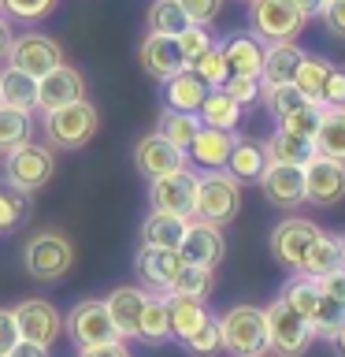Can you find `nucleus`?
I'll use <instances>...</instances> for the list:
<instances>
[{"mask_svg": "<svg viewBox=\"0 0 345 357\" xmlns=\"http://www.w3.org/2000/svg\"><path fill=\"white\" fill-rule=\"evenodd\" d=\"M41 134H45V145L52 153H78L86 149L89 142L97 138L100 130V112L93 100H71L63 108H52V112H41Z\"/></svg>", "mask_w": 345, "mask_h": 357, "instance_id": "nucleus-1", "label": "nucleus"}, {"mask_svg": "<svg viewBox=\"0 0 345 357\" xmlns=\"http://www.w3.org/2000/svg\"><path fill=\"white\" fill-rule=\"evenodd\" d=\"M241 208V183L227 167H208L204 175H197V201H193V220L204 223H230Z\"/></svg>", "mask_w": 345, "mask_h": 357, "instance_id": "nucleus-2", "label": "nucleus"}, {"mask_svg": "<svg viewBox=\"0 0 345 357\" xmlns=\"http://www.w3.org/2000/svg\"><path fill=\"white\" fill-rule=\"evenodd\" d=\"M74 264V245L63 231H38L33 238L22 245V268H26L30 279L38 283H56L71 272Z\"/></svg>", "mask_w": 345, "mask_h": 357, "instance_id": "nucleus-3", "label": "nucleus"}, {"mask_svg": "<svg viewBox=\"0 0 345 357\" xmlns=\"http://www.w3.org/2000/svg\"><path fill=\"white\" fill-rule=\"evenodd\" d=\"M219 339L230 357H260L267 354V320L256 305H230L219 317Z\"/></svg>", "mask_w": 345, "mask_h": 357, "instance_id": "nucleus-4", "label": "nucleus"}, {"mask_svg": "<svg viewBox=\"0 0 345 357\" xmlns=\"http://www.w3.org/2000/svg\"><path fill=\"white\" fill-rule=\"evenodd\" d=\"M4 175L8 186L22 190V194H33V190L49 186L56 175V153L41 142H22L11 153H4Z\"/></svg>", "mask_w": 345, "mask_h": 357, "instance_id": "nucleus-5", "label": "nucleus"}, {"mask_svg": "<svg viewBox=\"0 0 345 357\" xmlns=\"http://www.w3.org/2000/svg\"><path fill=\"white\" fill-rule=\"evenodd\" d=\"M264 320H267V350L275 357H300L312 346V324L294 312L282 298H275L271 305L264 309Z\"/></svg>", "mask_w": 345, "mask_h": 357, "instance_id": "nucleus-6", "label": "nucleus"}, {"mask_svg": "<svg viewBox=\"0 0 345 357\" xmlns=\"http://www.w3.org/2000/svg\"><path fill=\"white\" fill-rule=\"evenodd\" d=\"M308 15L294 0H249V26L264 41H294Z\"/></svg>", "mask_w": 345, "mask_h": 357, "instance_id": "nucleus-7", "label": "nucleus"}, {"mask_svg": "<svg viewBox=\"0 0 345 357\" xmlns=\"http://www.w3.org/2000/svg\"><path fill=\"white\" fill-rule=\"evenodd\" d=\"M63 331L74 339L78 350H86V346H100V342H111L119 339L115 324H111L108 317V305L104 298H86L78 301V305L71 309V317L63 320Z\"/></svg>", "mask_w": 345, "mask_h": 357, "instance_id": "nucleus-8", "label": "nucleus"}, {"mask_svg": "<svg viewBox=\"0 0 345 357\" xmlns=\"http://www.w3.org/2000/svg\"><path fill=\"white\" fill-rule=\"evenodd\" d=\"M193 201H197V175L189 167L152 178V186H149V208L152 212L193 220Z\"/></svg>", "mask_w": 345, "mask_h": 357, "instance_id": "nucleus-9", "label": "nucleus"}, {"mask_svg": "<svg viewBox=\"0 0 345 357\" xmlns=\"http://www.w3.org/2000/svg\"><path fill=\"white\" fill-rule=\"evenodd\" d=\"M11 317H15L19 339H26V342L52 346V342L63 335V317H60V309H56L52 301H45V298H22L19 305L11 309Z\"/></svg>", "mask_w": 345, "mask_h": 357, "instance_id": "nucleus-10", "label": "nucleus"}, {"mask_svg": "<svg viewBox=\"0 0 345 357\" xmlns=\"http://www.w3.org/2000/svg\"><path fill=\"white\" fill-rule=\"evenodd\" d=\"M8 63L33 75V78H41V75H49L52 67L63 63V49L56 38H49V33H33V30L15 33V41H11V49H8Z\"/></svg>", "mask_w": 345, "mask_h": 357, "instance_id": "nucleus-11", "label": "nucleus"}, {"mask_svg": "<svg viewBox=\"0 0 345 357\" xmlns=\"http://www.w3.org/2000/svg\"><path fill=\"white\" fill-rule=\"evenodd\" d=\"M305 172V201L319 208H330L345 197V164L330 160V156H312V160L300 167Z\"/></svg>", "mask_w": 345, "mask_h": 357, "instance_id": "nucleus-12", "label": "nucleus"}, {"mask_svg": "<svg viewBox=\"0 0 345 357\" xmlns=\"http://www.w3.org/2000/svg\"><path fill=\"white\" fill-rule=\"evenodd\" d=\"M316 234H319V227L312 220L289 216L271 231V257L286 268V272H300L305 253H308V245L316 242Z\"/></svg>", "mask_w": 345, "mask_h": 357, "instance_id": "nucleus-13", "label": "nucleus"}, {"mask_svg": "<svg viewBox=\"0 0 345 357\" xmlns=\"http://www.w3.org/2000/svg\"><path fill=\"white\" fill-rule=\"evenodd\" d=\"M227 253V238H223V227L216 223H204V220H189L186 223V234L178 242V257L186 264H197V268H216Z\"/></svg>", "mask_w": 345, "mask_h": 357, "instance_id": "nucleus-14", "label": "nucleus"}, {"mask_svg": "<svg viewBox=\"0 0 345 357\" xmlns=\"http://www.w3.org/2000/svg\"><path fill=\"white\" fill-rule=\"evenodd\" d=\"M134 164H138V172L152 183V178H160V175L182 172L189 164V156H186V149H178V145H171L167 138H160V134H145V138L134 145Z\"/></svg>", "mask_w": 345, "mask_h": 357, "instance_id": "nucleus-15", "label": "nucleus"}, {"mask_svg": "<svg viewBox=\"0 0 345 357\" xmlns=\"http://www.w3.org/2000/svg\"><path fill=\"white\" fill-rule=\"evenodd\" d=\"M86 97V75L71 63H60L52 67L49 75L38 78V108L41 112H52V108H63L71 100H82Z\"/></svg>", "mask_w": 345, "mask_h": 357, "instance_id": "nucleus-16", "label": "nucleus"}, {"mask_svg": "<svg viewBox=\"0 0 345 357\" xmlns=\"http://www.w3.org/2000/svg\"><path fill=\"white\" fill-rule=\"evenodd\" d=\"M260 190L275 208L294 212L305 205V172L294 164H267L260 175Z\"/></svg>", "mask_w": 345, "mask_h": 357, "instance_id": "nucleus-17", "label": "nucleus"}, {"mask_svg": "<svg viewBox=\"0 0 345 357\" xmlns=\"http://www.w3.org/2000/svg\"><path fill=\"white\" fill-rule=\"evenodd\" d=\"M182 257L178 250H156V245H141L138 257H134V268H138L141 283L152 290V294H167L175 283V275L182 272Z\"/></svg>", "mask_w": 345, "mask_h": 357, "instance_id": "nucleus-18", "label": "nucleus"}, {"mask_svg": "<svg viewBox=\"0 0 345 357\" xmlns=\"http://www.w3.org/2000/svg\"><path fill=\"white\" fill-rule=\"evenodd\" d=\"M145 301H149V290H145V287H130V283H127V287H115V290L104 298L108 317H111V324H115L119 339H138Z\"/></svg>", "mask_w": 345, "mask_h": 357, "instance_id": "nucleus-19", "label": "nucleus"}, {"mask_svg": "<svg viewBox=\"0 0 345 357\" xmlns=\"http://www.w3.org/2000/svg\"><path fill=\"white\" fill-rule=\"evenodd\" d=\"M141 67L149 71L152 78H160V82H167L171 75H178L186 67V56L182 49H178L175 38H167V33H149V38L141 41Z\"/></svg>", "mask_w": 345, "mask_h": 357, "instance_id": "nucleus-20", "label": "nucleus"}, {"mask_svg": "<svg viewBox=\"0 0 345 357\" xmlns=\"http://www.w3.org/2000/svg\"><path fill=\"white\" fill-rule=\"evenodd\" d=\"M234 138H238L234 130H219V127H204V123H200V130L193 134L186 156H189V160H197L204 172H208V167H227V156L234 149Z\"/></svg>", "mask_w": 345, "mask_h": 357, "instance_id": "nucleus-21", "label": "nucleus"}, {"mask_svg": "<svg viewBox=\"0 0 345 357\" xmlns=\"http://www.w3.org/2000/svg\"><path fill=\"white\" fill-rule=\"evenodd\" d=\"M300 56H305V52H300L297 41H267V49H264V67H260V82H264V86L294 82Z\"/></svg>", "mask_w": 345, "mask_h": 357, "instance_id": "nucleus-22", "label": "nucleus"}, {"mask_svg": "<svg viewBox=\"0 0 345 357\" xmlns=\"http://www.w3.org/2000/svg\"><path fill=\"white\" fill-rule=\"evenodd\" d=\"M219 49H223V60H227L230 75H256V78H260L264 41L256 38V33H234V38H227Z\"/></svg>", "mask_w": 345, "mask_h": 357, "instance_id": "nucleus-23", "label": "nucleus"}, {"mask_svg": "<svg viewBox=\"0 0 345 357\" xmlns=\"http://www.w3.org/2000/svg\"><path fill=\"white\" fill-rule=\"evenodd\" d=\"M204 97H208V86L193 67H182L178 75H171L163 82V100H167V108H175V112H197Z\"/></svg>", "mask_w": 345, "mask_h": 357, "instance_id": "nucleus-24", "label": "nucleus"}, {"mask_svg": "<svg viewBox=\"0 0 345 357\" xmlns=\"http://www.w3.org/2000/svg\"><path fill=\"white\" fill-rule=\"evenodd\" d=\"M167 298V320H171V339H189L200 324H204L211 312L204 301H197V298H186V294H163Z\"/></svg>", "mask_w": 345, "mask_h": 357, "instance_id": "nucleus-25", "label": "nucleus"}, {"mask_svg": "<svg viewBox=\"0 0 345 357\" xmlns=\"http://www.w3.org/2000/svg\"><path fill=\"white\" fill-rule=\"evenodd\" d=\"M264 153L271 164H294V167H305L312 156H316V142L312 138H300V134H289L278 127L271 138L264 142Z\"/></svg>", "mask_w": 345, "mask_h": 357, "instance_id": "nucleus-26", "label": "nucleus"}, {"mask_svg": "<svg viewBox=\"0 0 345 357\" xmlns=\"http://www.w3.org/2000/svg\"><path fill=\"white\" fill-rule=\"evenodd\" d=\"M267 164H271V160H267V153H264L260 142L234 138V149L227 156V172L238 178V183H260V175H264Z\"/></svg>", "mask_w": 345, "mask_h": 357, "instance_id": "nucleus-27", "label": "nucleus"}, {"mask_svg": "<svg viewBox=\"0 0 345 357\" xmlns=\"http://www.w3.org/2000/svg\"><path fill=\"white\" fill-rule=\"evenodd\" d=\"M0 105H11V108H22V112H38V78L8 63L4 71H0Z\"/></svg>", "mask_w": 345, "mask_h": 357, "instance_id": "nucleus-28", "label": "nucleus"}, {"mask_svg": "<svg viewBox=\"0 0 345 357\" xmlns=\"http://www.w3.org/2000/svg\"><path fill=\"white\" fill-rule=\"evenodd\" d=\"M197 119L204 123V127H219V130H234L241 123V105L234 100L227 89H208V97L200 100L197 108Z\"/></svg>", "mask_w": 345, "mask_h": 357, "instance_id": "nucleus-29", "label": "nucleus"}, {"mask_svg": "<svg viewBox=\"0 0 345 357\" xmlns=\"http://www.w3.org/2000/svg\"><path fill=\"white\" fill-rule=\"evenodd\" d=\"M312 142H316L319 156H330V160L345 164V105H330L323 112V123Z\"/></svg>", "mask_w": 345, "mask_h": 357, "instance_id": "nucleus-30", "label": "nucleus"}, {"mask_svg": "<svg viewBox=\"0 0 345 357\" xmlns=\"http://www.w3.org/2000/svg\"><path fill=\"white\" fill-rule=\"evenodd\" d=\"M182 216H167V212H149V220L141 223V245H156V250H178L186 234Z\"/></svg>", "mask_w": 345, "mask_h": 357, "instance_id": "nucleus-31", "label": "nucleus"}, {"mask_svg": "<svg viewBox=\"0 0 345 357\" xmlns=\"http://www.w3.org/2000/svg\"><path fill=\"white\" fill-rule=\"evenodd\" d=\"M334 268H342V242H338V234L319 231V234H316V242H312V245H308V253H305L300 275L319 279V275L334 272Z\"/></svg>", "mask_w": 345, "mask_h": 357, "instance_id": "nucleus-32", "label": "nucleus"}, {"mask_svg": "<svg viewBox=\"0 0 345 357\" xmlns=\"http://www.w3.org/2000/svg\"><path fill=\"white\" fill-rule=\"evenodd\" d=\"M138 339L149 342V346H160V342L171 339V320H167V298L163 294H149V301H145Z\"/></svg>", "mask_w": 345, "mask_h": 357, "instance_id": "nucleus-33", "label": "nucleus"}, {"mask_svg": "<svg viewBox=\"0 0 345 357\" xmlns=\"http://www.w3.org/2000/svg\"><path fill=\"white\" fill-rule=\"evenodd\" d=\"M197 130H200L197 112L163 108V112H160V123H156V134H160V138H167L171 145H178V149H189V142H193Z\"/></svg>", "mask_w": 345, "mask_h": 357, "instance_id": "nucleus-34", "label": "nucleus"}, {"mask_svg": "<svg viewBox=\"0 0 345 357\" xmlns=\"http://www.w3.org/2000/svg\"><path fill=\"white\" fill-rule=\"evenodd\" d=\"M33 138V112L0 105V153H11L15 145Z\"/></svg>", "mask_w": 345, "mask_h": 357, "instance_id": "nucleus-35", "label": "nucleus"}, {"mask_svg": "<svg viewBox=\"0 0 345 357\" xmlns=\"http://www.w3.org/2000/svg\"><path fill=\"white\" fill-rule=\"evenodd\" d=\"M145 26H149V33H167V38H178V33L189 26V15L182 11L178 0H152L149 15H145Z\"/></svg>", "mask_w": 345, "mask_h": 357, "instance_id": "nucleus-36", "label": "nucleus"}, {"mask_svg": "<svg viewBox=\"0 0 345 357\" xmlns=\"http://www.w3.org/2000/svg\"><path fill=\"white\" fill-rule=\"evenodd\" d=\"M286 301L294 312H300L305 320H312V312H316V301H319V287H316V279L312 275H300L294 272L286 279V287H282V294H278Z\"/></svg>", "mask_w": 345, "mask_h": 357, "instance_id": "nucleus-37", "label": "nucleus"}, {"mask_svg": "<svg viewBox=\"0 0 345 357\" xmlns=\"http://www.w3.org/2000/svg\"><path fill=\"white\" fill-rule=\"evenodd\" d=\"M312 335L316 339H334V335L342 331V324H345V301L338 298H330V294H323L319 290V301H316V312H312Z\"/></svg>", "mask_w": 345, "mask_h": 357, "instance_id": "nucleus-38", "label": "nucleus"}, {"mask_svg": "<svg viewBox=\"0 0 345 357\" xmlns=\"http://www.w3.org/2000/svg\"><path fill=\"white\" fill-rule=\"evenodd\" d=\"M216 287V268H197V264H182V272L175 275V283L167 294H186V298H197L204 301Z\"/></svg>", "mask_w": 345, "mask_h": 357, "instance_id": "nucleus-39", "label": "nucleus"}, {"mask_svg": "<svg viewBox=\"0 0 345 357\" xmlns=\"http://www.w3.org/2000/svg\"><path fill=\"white\" fill-rule=\"evenodd\" d=\"M327 75H330V63L323 60V56H300V63H297V75H294V86L305 93L308 100H319L323 93V82H327Z\"/></svg>", "mask_w": 345, "mask_h": 357, "instance_id": "nucleus-40", "label": "nucleus"}, {"mask_svg": "<svg viewBox=\"0 0 345 357\" xmlns=\"http://www.w3.org/2000/svg\"><path fill=\"white\" fill-rule=\"evenodd\" d=\"M323 112H327V105H319V100H305L300 108H294L289 116L278 119V127L289 130V134H300V138H316V130L323 123Z\"/></svg>", "mask_w": 345, "mask_h": 357, "instance_id": "nucleus-41", "label": "nucleus"}, {"mask_svg": "<svg viewBox=\"0 0 345 357\" xmlns=\"http://www.w3.org/2000/svg\"><path fill=\"white\" fill-rule=\"evenodd\" d=\"M305 93L294 86V82H282V86H264V105H267V112L275 116V123L282 119V116H289L294 108H300L305 105Z\"/></svg>", "mask_w": 345, "mask_h": 357, "instance_id": "nucleus-42", "label": "nucleus"}, {"mask_svg": "<svg viewBox=\"0 0 345 357\" xmlns=\"http://www.w3.org/2000/svg\"><path fill=\"white\" fill-rule=\"evenodd\" d=\"M30 212V194H22L15 186H0V231H11L26 220Z\"/></svg>", "mask_w": 345, "mask_h": 357, "instance_id": "nucleus-43", "label": "nucleus"}, {"mask_svg": "<svg viewBox=\"0 0 345 357\" xmlns=\"http://www.w3.org/2000/svg\"><path fill=\"white\" fill-rule=\"evenodd\" d=\"M182 346L193 357H211V354H219L223 350V339H219V320L216 317H208L200 328L189 335V339H182Z\"/></svg>", "mask_w": 345, "mask_h": 357, "instance_id": "nucleus-44", "label": "nucleus"}, {"mask_svg": "<svg viewBox=\"0 0 345 357\" xmlns=\"http://www.w3.org/2000/svg\"><path fill=\"white\" fill-rule=\"evenodd\" d=\"M189 67H193V71L200 75V78H204V86L208 89H216V86H223V82H227V60H223V49H219V45H211V49L208 52H200L197 56V60L193 63H189Z\"/></svg>", "mask_w": 345, "mask_h": 357, "instance_id": "nucleus-45", "label": "nucleus"}, {"mask_svg": "<svg viewBox=\"0 0 345 357\" xmlns=\"http://www.w3.org/2000/svg\"><path fill=\"white\" fill-rule=\"evenodd\" d=\"M60 0H0V11H8L19 22H38L45 15H52Z\"/></svg>", "mask_w": 345, "mask_h": 357, "instance_id": "nucleus-46", "label": "nucleus"}, {"mask_svg": "<svg viewBox=\"0 0 345 357\" xmlns=\"http://www.w3.org/2000/svg\"><path fill=\"white\" fill-rule=\"evenodd\" d=\"M219 89H227V93L238 100V105H256V100L264 97V82L256 75H227V82H223Z\"/></svg>", "mask_w": 345, "mask_h": 357, "instance_id": "nucleus-47", "label": "nucleus"}, {"mask_svg": "<svg viewBox=\"0 0 345 357\" xmlns=\"http://www.w3.org/2000/svg\"><path fill=\"white\" fill-rule=\"evenodd\" d=\"M175 41H178V49H182V56H186V67L193 63L200 52H208L211 45H216V41H211V33H208V26H197V22H189Z\"/></svg>", "mask_w": 345, "mask_h": 357, "instance_id": "nucleus-48", "label": "nucleus"}, {"mask_svg": "<svg viewBox=\"0 0 345 357\" xmlns=\"http://www.w3.org/2000/svg\"><path fill=\"white\" fill-rule=\"evenodd\" d=\"M182 11L189 15V22H197V26H208V22H216L223 15V8H227V0H178Z\"/></svg>", "mask_w": 345, "mask_h": 357, "instance_id": "nucleus-49", "label": "nucleus"}, {"mask_svg": "<svg viewBox=\"0 0 345 357\" xmlns=\"http://www.w3.org/2000/svg\"><path fill=\"white\" fill-rule=\"evenodd\" d=\"M319 15H323V26L330 30V38L345 41V0H327Z\"/></svg>", "mask_w": 345, "mask_h": 357, "instance_id": "nucleus-50", "label": "nucleus"}, {"mask_svg": "<svg viewBox=\"0 0 345 357\" xmlns=\"http://www.w3.org/2000/svg\"><path fill=\"white\" fill-rule=\"evenodd\" d=\"M319 105H345V71L342 67H330L327 82H323V93H319Z\"/></svg>", "mask_w": 345, "mask_h": 357, "instance_id": "nucleus-51", "label": "nucleus"}, {"mask_svg": "<svg viewBox=\"0 0 345 357\" xmlns=\"http://www.w3.org/2000/svg\"><path fill=\"white\" fill-rule=\"evenodd\" d=\"M19 342V328H15V317L11 309H0V357L11 354V346Z\"/></svg>", "mask_w": 345, "mask_h": 357, "instance_id": "nucleus-52", "label": "nucleus"}, {"mask_svg": "<svg viewBox=\"0 0 345 357\" xmlns=\"http://www.w3.org/2000/svg\"><path fill=\"white\" fill-rule=\"evenodd\" d=\"M78 357H130V346L127 339H111L100 346H86V350H78Z\"/></svg>", "mask_w": 345, "mask_h": 357, "instance_id": "nucleus-53", "label": "nucleus"}, {"mask_svg": "<svg viewBox=\"0 0 345 357\" xmlns=\"http://www.w3.org/2000/svg\"><path fill=\"white\" fill-rule=\"evenodd\" d=\"M316 287L323 290V294H330V298L345 301V268H334V272L319 275V279H316Z\"/></svg>", "mask_w": 345, "mask_h": 357, "instance_id": "nucleus-54", "label": "nucleus"}, {"mask_svg": "<svg viewBox=\"0 0 345 357\" xmlns=\"http://www.w3.org/2000/svg\"><path fill=\"white\" fill-rule=\"evenodd\" d=\"M8 357H49V346H38V342L19 339L15 346H11V354H8Z\"/></svg>", "mask_w": 345, "mask_h": 357, "instance_id": "nucleus-55", "label": "nucleus"}, {"mask_svg": "<svg viewBox=\"0 0 345 357\" xmlns=\"http://www.w3.org/2000/svg\"><path fill=\"white\" fill-rule=\"evenodd\" d=\"M11 41H15V33H11V22H8L4 15H0V60H8Z\"/></svg>", "mask_w": 345, "mask_h": 357, "instance_id": "nucleus-56", "label": "nucleus"}, {"mask_svg": "<svg viewBox=\"0 0 345 357\" xmlns=\"http://www.w3.org/2000/svg\"><path fill=\"white\" fill-rule=\"evenodd\" d=\"M294 4H297L300 11H305L308 19H312V15H319V11H323V4H327V0H294Z\"/></svg>", "mask_w": 345, "mask_h": 357, "instance_id": "nucleus-57", "label": "nucleus"}, {"mask_svg": "<svg viewBox=\"0 0 345 357\" xmlns=\"http://www.w3.org/2000/svg\"><path fill=\"white\" fill-rule=\"evenodd\" d=\"M330 342H334V350H338V357H345V324H342V331L334 335Z\"/></svg>", "mask_w": 345, "mask_h": 357, "instance_id": "nucleus-58", "label": "nucleus"}, {"mask_svg": "<svg viewBox=\"0 0 345 357\" xmlns=\"http://www.w3.org/2000/svg\"><path fill=\"white\" fill-rule=\"evenodd\" d=\"M338 242H342V268H345V234H338Z\"/></svg>", "mask_w": 345, "mask_h": 357, "instance_id": "nucleus-59", "label": "nucleus"}, {"mask_svg": "<svg viewBox=\"0 0 345 357\" xmlns=\"http://www.w3.org/2000/svg\"><path fill=\"white\" fill-rule=\"evenodd\" d=\"M260 357H267V354H260Z\"/></svg>", "mask_w": 345, "mask_h": 357, "instance_id": "nucleus-60", "label": "nucleus"}]
</instances>
